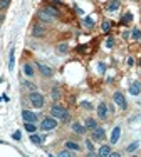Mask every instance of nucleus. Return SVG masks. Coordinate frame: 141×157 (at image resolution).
<instances>
[{
    "label": "nucleus",
    "mask_w": 141,
    "mask_h": 157,
    "mask_svg": "<svg viewBox=\"0 0 141 157\" xmlns=\"http://www.w3.org/2000/svg\"><path fill=\"white\" fill-rule=\"evenodd\" d=\"M50 115L55 119H62L64 122H67L69 121V112L66 110V107H62V105H59V104H55V105L50 107Z\"/></svg>",
    "instance_id": "obj_1"
},
{
    "label": "nucleus",
    "mask_w": 141,
    "mask_h": 157,
    "mask_svg": "<svg viewBox=\"0 0 141 157\" xmlns=\"http://www.w3.org/2000/svg\"><path fill=\"white\" fill-rule=\"evenodd\" d=\"M29 100H30V104L34 107H37V109H42L44 104H46V100H44V95L39 94L37 90H32L30 94H29Z\"/></svg>",
    "instance_id": "obj_2"
},
{
    "label": "nucleus",
    "mask_w": 141,
    "mask_h": 157,
    "mask_svg": "<svg viewBox=\"0 0 141 157\" xmlns=\"http://www.w3.org/2000/svg\"><path fill=\"white\" fill-rule=\"evenodd\" d=\"M57 127V121H55V117H46L42 122H40V129L42 130H52V129H55Z\"/></svg>",
    "instance_id": "obj_3"
},
{
    "label": "nucleus",
    "mask_w": 141,
    "mask_h": 157,
    "mask_svg": "<svg viewBox=\"0 0 141 157\" xmlns=\"http://www.w3.org/2000/svg\"><path fill=\"white\" fill-rule=\"evenodd\" d=\"M113 99H114V104H116V105L119 107L121 110H126V107H128V102H126L124 95L121 94V92H114Z\"/></svg>",
    "instance_id": "obj_4"
},
{
    "label": "nucleus",
    "mask_w": 141,
    "mask_h": 157,
    "mask_svg": "<svg viewBox=\"0 0 141 157\" xmlns=\"http://www.w3.org/2000/svg\"><path fill=\"white\" fill-rule=\"evenodd\" d=\"M106 136V130L103 129V127H96V129H92V140H103Z\"/></svg>",
    "instance_id": "obj_5"
},
{
    "label": "nucleus",
    "mask_w": 141,
    "mask_h": 157,
    "mask_svg": "<svg viewBox=\"0 0 141 157\" xmlns=\"http://www.w3.org/2000/svg\"><path fill=\"white\" fill-rule=\"evenodd\" d=\"M22 119H24V122H32L34 124L37 121V115L30 110H22Z\"/></svg>",
    "instance_id": "obj_6"
},
{
    "label": "nucleus",
    "mask_w": 141,
    "mask_h": 157,
    "mask_svg": "<svg viewBox=\"0 0 141 157\" xmlns=\"http://www.w3.org/2000/svg\"><path fill=\"white\" fill-rule=\"evenodd\" d=\"M37 67H39V72L42 74L44 77H50V75H52V67L46 65V63H37Z\"/></svg>",
    "instance_id": "obj_7"
},
{
    "label": "nucleus",
    "mask_w": 141,
    "mask_h": 157,
    "mask_svg": "<svg viewBox=\"0 0 141 157\" xmlns=\"http://www.w3.org/2000/svg\"><path fill=\"white\" fill-rule=\"evenodd\" d=\"M139 92H141V84L138 80H135L131 85H129V94L131 95H139Z\"/></svg>",
    "instance_id": "obj_8"
},
{
    "label": "nucleus",
    "mask_w": 141,
    "mask_h": 157,
    "mask_svg": "<svg viewBox=\"0 0 141 157\" xmlns=\"http://www.w3.org/2000/svg\"><path fill=\"white\" fill-rule=\"evenodd\" d=\"M98 117L99 119H106L107 117V105H106L104 102H101L98 105Z\"/></svg>",
    "instance_id": "obj_9"
},
{
    "label": "nucleus",
    "mask_w": 141,
    "mask_h": 157,
    "mask_svg": "<svg viewBox=\"0 0 141 157\" xmlns=\"http://www.w3.org/2000/svg\"><path fill=\"white\" fill-rule=\"evenodd\" d=\"M119 136H121V127H114L113 134H111V144H116L119 140Z\"/></svg>",
    "instance_id": "obj_10"
},
{
    "label": "nucleus",
    "mask_w": 141,
    "mask_h": 157,
    "mask_svg": "<svg viewBox=\"0 0 141 157\" xmlns=\"http://www.w3.org/2000/svg\"><path fill=\"white\" fill-rule=\"evenodd\" d=\"M72 130L76 134H79V136H83V134H86V125H81L79 122H74V124H72Z\"/></svg>",
    "instance_id": "obj_11"
},
{
    "label": "nucleus",
    "mask_w": 141,
    "mask_h": 157,
    "mask_svg": "<svg viewBox=\"0 0 141 157\" xmlns=\"http://www.w3.org/2000/svg\"><path fill=\"white\" fill-rule=\"evenodd\" d=\"M64 147L66 149H69V151H72V152H77L79 151V144L77 142H72V140H66V144H64Z\"/></svg>",
    "instance_id": "obj_12"
},
{
    "label": "nucleus",
    "mask_w": 141,
    "mask_h": 157,
    "mask_svg": "<svg viewBox=\"0 0 141 157\" xmlns=\"http://www.w3.org/2000/svg\"><path fill=\"white\" fill-rule=\"evenodd\" d=\"M39 18H40V20H44V22H52V20H54V17L50 15V13H47L46 9L39 12Z\"/></svg>",
    "instance_id": "obj_13"
},
{
    "label": "nucleus",
    "mask_w": 141,
    "mask_h": 157,
    "mask_svg": "<svg viewBox=\"0 0 141 157\" xmlns=\"http://www.w3.org/2000/svg\"><path fill=\"white\" fill-rule=\"evenodd\" d=\"M119 9V0H111L109 3H107V10L109 12H114V10Z\"/></svg>",
    "instance_id": "obj_14"
},
{
    "label": "nucleus",
    "mask_w": 141,
    "mask_h": 157,
    "mask_svg": "<svg viewBox=\"0 0 141 157\" xmlns=\"http://www.w3.org/2000/svg\"><path fill=\"white\" fill-rule=\"evenodd\" d=\"M84 125H86V129H96V127H98V122H96L94 121V119H91V117H89V119H86V122H84Z\"/></svg>",
    "instance_id": "obj_15"
},
{
    "label": "nucleus",
    "mask_w": 141,
    "mask_h": 157,
    "mask_svg": "<svg viewBox=\"0 0 141 157\" xmlns=\"http://www.w3.org/2000/svg\"><path fill=\"white\" fill-rule=\"evenodd\" d=\"M101 157H104V155H109L111 154V145H103L101 149H99V152H98Z\"/></svg>",
    "instance_id": "obj_16"
},
{
    "label": "nucleus",
    "mask_w": 141,
    "mask_h": 157,
    "mask_svg": "<svg viewBox=\"0 0 141 157\" xmlns=\"http://www.w3.org/2000/svg\"><path fill=\"white\" fill-rule=\"evenodd\" d=\"M24 74H25L27 77H32V75H34V69H32L30 63H25V65H24Z\"/></svg>",
    "instance_id": "obj_17"
},
{
    "label": "nucleus",
    "mask_w": 141,
    "mask_h": 157,
    "mask_svg": "<svg viewBox=\"0 0 141 157\" xmlns=\"http://www.w3.org/2000/svg\"><path fill=\"white\" fill-rule=\"evenodd\" d=\"M67 50H69L67 44H59V45H57V52H59V54H66Z\"/></svg>",
    "instance_id": "obj_18"
},
{
    "label": "nucleus",
    "mask_w": 141,
    "mask_h": 157,
    "mask_svg": "<svg viewBox=\"0 0 141 157\" xmlns=\"http://www.w3.org/2000/svg\"><path fill=\"white\" fill-rule=\"evenodd\" d=\"M138 147H139V142H133V144H129L128 147H126V152H135Z\"/></svg>",
    "instance_id": "obj_19"
},
{
    "label": "nucleus",
    "mask_w": 141,
    "mask_h": 157,
    "mask_svg": "<svg viewBox=\"0 0 141 157\" xmlns=\"http://www.w3.org/2000/svg\"><path fill=\"white\" fill-rule=\"evenodd\" d=\"M46 12H47V13H50V15H52L54 18L59 15V10H57V9H54V7H47V9H46Z\"/></svg>",
    "instance_id": "obj_20"
},
{
    "label": "nucleus",
    "mask_w": 141,
    "mask_h": 157,
    "mask_svg": "<svg viewBox=\"0 0 141 157\" xmlns=\"http://www.w3.org/2000/svg\"><path fill=\"white\" fill-rule=\"evenodd\" d=\"M133 20V13H124L123 15V18H121V24H128V22H131Z\"/></svg>",
    "instance_id": "obj_21"
},
{
    "label": "nucleus",
    "mask_w": 141,
    "mask_h": 157,
    "mask_svg": "<svg viewBox=\"0 0 141 157\" xmlns=\"http://www.w3.org/2000/svg\"><path fill=\"white\" fill-rule=\"evenodd\" d=\"M101 29H103V32H109L111 30V22L104 20V22H103V25H101Z\"/></svg>",
    "instance_id": "obj_22"
},
{
    "label": "nucleus",
    "mask_w": 141,
    "mask_h": 157,
    "mask_svg": "<svg viewBox=\"0 0 141 157\" xmlns=\"http://www.w3.org/2000/svg\"><path fill=\"white\" fill-rule=\"evenodd\" d=\"M32 33H34V35H44V29L40 27V25H35L34 30H32Z\"/></svg>",
    "instance_id": "obj_23"
},
{
    "label": "nucleus",
    "mask_w": 141,
    "mask_h": 157,
    "mask_svg": "<svg viewBox=\"0 0 141 157\" xmlns=\"http://www.w3.org/2000/svg\"><path fill=\"white\" fill-rule=\"evenodd\" d=\"M84 25H86L87 29H91V27H94V20H92L91 17H86L84 18Z\"/></svg>",
    "instance_id": "obj_24"
},
{
    "label": "nucleus",
    "mask_w": 141,
    "mask_h": 157,
    "mask_svg": "<svg viewBox=\"0 0 141 157\" xmlns=\"http://www.w3.org/2000/svg\"><path fill=\"white\" fill-rule=\"evenodd\" d=\"M30 140L34 142V144H40V142H42V137L37 136V134H32V136H30Z\"/></svg>",
    "instance_id": "obj_25"
},
{
    "label": "nucleus",
    "mask_w": 141,
    "mask_h": 157,
    "mask_svg": "<svg viewBox=\"0 0 141 157\" xmlns=\"http://www.w3.org/2000/svg\"><path fill=\"white\" fill-rule=\"evenodd\" d=\"M25 130L27 132H35V125L32 122H25Z\"/></svg>",
    "instance_id": "obj_26"
},
{
    "label": "nucleus",
    "mask_w": 141,
    "mask_h": 157,
    "mask_svg": "<svg viewBox=\"0 0 141 157\" xmlns=\"http://www.w3.org/2000/svg\"><path fill=\"white\" fill-rule=\"evenodd\" d=\"M81 107H83V109H86V110H91L92 109L91 102H87V100H83V102H81Z\"/></svg>",
    "instance_id": "obj_27"
},
{
    "label": "nucleus",
    "mask_w": 141,
    "mask_h": 157,
    "mask_svg": "<svg viewBox=\"0 0 141 157\" xmlns=\"http://www.w3.org/2000/svg\"><path fill=\"white\" fill-rule=\"evenodd\" d=\"M9 69L12 70L14 69V48L10 50V60H9Z\"/></svg>",
    "instance_id": "obj_28"
},
{
    "label": "nucleus",
    "mask_w": 141,
    "mask_h": 157,
    "mask_svg": "<svg viewBox=\"0 0 141 157\" xmlns=\"http://www.w3.org/2000/svg\"><path fill=\"white\" fill-rule=\"evenodd\" d=\"M57 155H59V157H69V155H70V152H69V149H66V151H61Z\"/></svg>",
    "instance_id": "obj_29"
},
{
    "label": "nucleus",
    "mask_w": 141,
    "mask_h": 157,
    "mask_svg": "<svg viewBox=\"0 0 141 157\" xmlns=\"http://www.w3.org/2000/svg\"><path fill=\"white\" fill-rule=\"evenodd\" d=\"M131 37H133V39H139V37H141V32L138 30V29H135V30H133V33H131Z\"/></svg>",
    "instance_id": "obj_30"
},
{
    "label": "nucleus",
    "mask_w": 141,
    "mask_h": 157,
    "mask_svg": "<svg viewBox=\"0 0 141 157\" xmlns=\"http://www.w3.org/2000/svg\"><path fill=\"white\" fill-rule=\"evenodd\" d=\"M86 147H87V151H89V152H94V147H92V142L89 140V139L86 140Z\"/></svg>",
    "instance_id": "obj_31"
},
{
    "label": "nucleus",
    "mask_w": 141,
    "mask_h": 157,
    "mask_svg": "<svg viewBox=\"0 0 141 157\" xmlns=\"http://www.w3.org/2000/svg\"><path fill=\"white\" fill-rule=\"evenodd\" d=\"M10 0H0V9H5V7H9Z\"/></svg>",
    "instance_id": "obj_32"
},
{
    "label": "nucleus",
    "mask_w": 141,
    "mask_h": 157,
    "mask_svg": "<svg viewBox=\"0 0 141 157\" xmlns=\"http://www.w3.org/2000/svg\"><path fill=\"white\" fill-rule=\"evenodd\" d=\"M52 97H54L55 100L59 99V89H54V90H52Z\"/></svg>",
    "instance_id": "obj_33"
},
{
    "label": "nucleus",
    "mask_w": 141,
    "mask_h": 157,
    "mask_svg": "<svg viewBox=\"0 0 141 157\" xmlns=\"http://www.w3.org/2000/svg\"><path fill=\"white\" fill-rule=\"evenodd\" d=\"M106 45H107V47H109V48H111V47H113V45H114V42H113V39H107V42H106Z\"/></svg>",
    "instance_id": "obj_34"
},
{
    "label": "nucleus",
    "mask_w": 141,
    "mask_h": 157,
    "mask_svg": "<svg viewBox=\"0 0 141 157\" xmlns=\"http://www.w3.org/2000/svg\"><path fill=\"white\" fill-rule=\"evenodd\" d=\"M14 139H15V140H20V132H18V130H17V132H14Z\"/></svg>",
    "instance_id": "obj_35"
},
{
    "label": "nucleus",
    "mask_w": 141,
    "mask_h": 157,
    "mask_svg": "<svg viewBox=\"0 0 141 157\" xmlns=\"http://www.w3.org/2000/svg\"><path fill=\"white\" fill-rule=\"evenodd\" d=\"M133 63H135V59L129 57V59H128V65H133Z\"/></svg>",
    "instance_id": "obj_36"
},
{
    "label": "nucleus",
    "mask_w": 141,
    "mask_h": 157,
    "mask_svg": "<svg viewBox=\"0 0 141 157\" xmlns=\"http://www.w3.org/2000/svg\"><path fill=\"white\" fill-rule=\"evenodd\" d=\"M50 2H59V0H50Z\"/></svg>",
    "instance_id": "obj_37"
},
{
    "label": "nucleus",
    "mask_w": 141,
    "mask_h": 157,
    "mask_svg": "<svg viewBox=\"0 0 141 157\" xmlns=\"http://www.w3.org/2000/svg\"><path fill=\"white\" fill-rule=\"evenodd\" d=\"M139 65H141V60H139Z\"/></svg>",
    "instance_id": "obj_38"
},
{
    "label": "nucleus",
    "mask_w": 141,
    "mask_h": 157,
    "mask_svg": "<svg viewBox=\"0 0 141 157\" xmlns=\"http://www.w3.org/2000/svg\"><path fill=\"white\" fill-rule=\"evenodd\" d=\"M139 40H141V37H139Z\"/></svg>",
    "instance_id": "obj_39"
}]
</instances>
